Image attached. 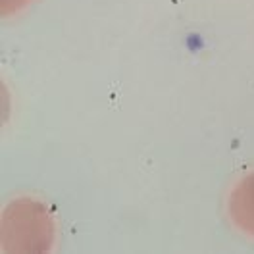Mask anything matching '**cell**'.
Here are the masks:
<instances>
[{"mask_svg": "<svg viewBox=\"0 0 254 254\" xmlns=\"http://www.w3.org/2000/svg\"><path fill=\"white\" fill-rule=\"evenodd\" d=\"M29 0H2V14L4 16H10V14H16L18 10H21Z\"/></svg>", "mask_w": 254, "mask_h": 254, "instance_id": "3957f363", "label": "cell"}, {"mask_svg": "<svg viewBox=\"0 0 254 254\" xmlns=\"http://www.w3.org/2000/svg\"><path fill=\"white\" fill-rule=\"evenodd\" d=\"M229 216L239 229L254 237V171L243 177L231 191Z\"/></svg>", "mask_w": 254, "mask_h": 254, "instance_id": "7a4b0ae2", "label": "cell"}, {"mask_svg": "<svg viewBox=\"0 0 254 254\" xmlns=\"http://www.w3.org/2000/svg\"><path fill=\"white\" fill-rule=\"evenodd\" d=\"M54 241V221L46 206L33 198H18L2 214L4 252H46Z\"/></svg>", "mask_w": 254, "mask_h": 254, "instance_id": "6da1fadb", "label": "cell"}]
</instances>
